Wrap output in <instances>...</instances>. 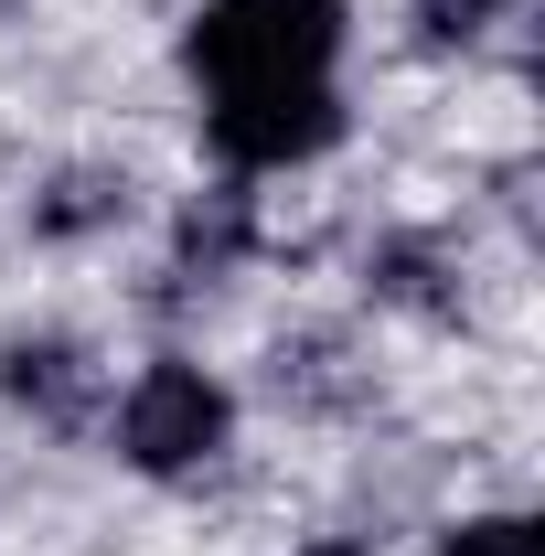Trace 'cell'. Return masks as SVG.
Masks as SVG:
<instances>
[{
	"instance_id": "cell-1",
	"label": "cell",
	"mask_w": 545,
	"mask_h": 556,
	"mask_svg": "<svg viewBox=\"0 0 545 556\" xmlns=\"http://www.w3.org/2000/svg\"><path fill=\"white\" fill-rule=\"evenodd\" d=\"M332 54H342V0H214L193 22V65L214 75V97L321 86Z\"/></svg>"
},
{
	"instance_id": "cell-2",
	"label": "cell",
	"mask_w": 545,
	"mask_h": 556,
	"mask_svg": "<svg viewBox=\"0 0 545 556\" xmlns=\"http://www.w3.org/2000/svg\"><path fill=\"white\" fill-rule=\"evenodd\" d=\"M118 439H129L139 471H193L225 450V386H204L193 364H150L118 407Z\"/></svg>"
},
{
	"instance_id": "cell-3",
	"label": "cell",
	"mask_w": 545,
	"mask_h": 556,
	"mask_svg": "<svg viewBox=\"0 0 545 556\" xmlns=\"http://www.w3.org/2000/svg\"><path fill=\"white\" fill-rule=\"evenodd\" d=\"M332 129H342L332 86H246V97H214V150L246 161V172L310 161V150H332Z\"/></svg>"
},
{
	"instance_id": "cell-4",
	"label": "cell",
	"mask_w": 545,
	"mask_h": 556,
	"mask_svg": "<svg viewBox=\"0 0 545 556\" xmlns=\"http://www.w3.org/2000/svg\"><path fill=\"white\" fill-rule=\"evenodd\" d=\"M439 556H545V535L524 525V514H492V525H460Z\"/></svg>"
},
{
	"instance_id": "cell-5",
	"label": "cell",
	"mask_w": 545,
	"mask_h": 556,
	"mask_svg": "<svg viewBox=\"0 0 545 556\" xmlns=\"http://www.w3.org/2000/svg\"><path fill=\"white\" fill-rule=\"evenodd\" d=\"M492 11H514V0H417V22H428V33H449V43H460V33H481Z\"/></svg>"
},
{
	"instance_id": "cell-6",
	"label": "cell",
	"mask_w": 545,
	"mask_h": 556,
	"mask_svg": "<svg viewBox=\"0 0 545 556\" xmlns=\"http://www.w3.org/2000/svg\"><path fill=\"white\" fill-rule=\"evenodd\" d=\"M310 556H364V546H310Z\"/></svg>"
}]
</instances>
